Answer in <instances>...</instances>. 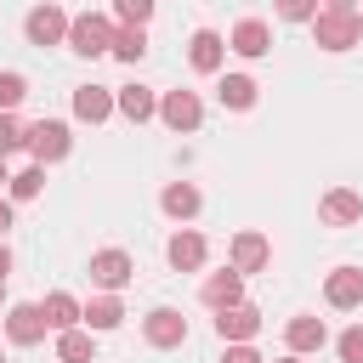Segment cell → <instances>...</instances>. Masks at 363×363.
Returning a JSON list of instances; mask_svg holds the SVG:
<instances>
[{
    "label": "cell",
    "mask_w": 363,
    "mask_h": 363,
    "mask_svg": "<svg viewBox=\"0 0 363 363\" xmlns=\"http://www.w3.org/2000/svg\"><path fill=\"white\" fill-rule=\"evenodd\" d=\"M0 363H6V357H0Z\"/></svg>",
    "instance_id": "8d00e7d4"
},
{
    "label": "cell",
    "mask_w": 363,
    "mask_h": 363,
    "mask_svg": "<svg viewBox=\"0 0 363 363\" xmlns=\"http://www.w3.org/2000/svg\"><path fill=\"white\" fill-rule=\"evenodd\" d=\"M227 45H233L238 57H267V51H272V28H267L261 17H244V23L233 28V40H227Z\"/></svg>",
    "instance_id": "9a60e30c"
},
{
    "label": "cell",
    "mask_w": 363,
    "mask_h": 363,
    "mask_svg": "<svg viewBox=\"0 0 363 363\" xmlns=\"http://www.w3.org/2000/svg\"><path fill=\"white\" fill-rule=\"evenodd\" d=\"M221 363H267V357H261L255 346H227V357H221Z\"/></svg>",
    "instance_id": "4dcf8cb0"
},
{
    "label": "cell",
    "mask_w": 363,
    "mask_h": 363,
    "mask_svg": "<svg viewBox=\"0 0 363 363\" xmlns=\"http://www.w3.org/2000/svg\"><path fill=\"white\" fill-rule=\"evenodd\" d=\"M23 34H28L34 45H62V40H68V11L45 0V6H34V11L23 17Z\"/></svg>",
    "instance_id": "277c9868"
},
{
    "label": "cell",
    "mask_w": 363,
    "mask_h": 363,
    "mask_svg": "<svg viewBox=\"0 0 363 363\" xmlns=\"http://www.w3.org/2000/svg\"><path fill=\"white\" fill-rule=\"evenodd\" d=\"M23 147L34 153V164L45 170V164H57L68 147H74V136H68V125L62 119H34V125H23Z\"/></svg>",
    "instance_id": "7a4b0ae2"
},
{
    "label": "cell",
    "mask_w": 363,
    "mask_h": 363,
    "mask_svg": "<svg viewBox=\"0 0 363 363\" xmlns=\"http://www.w3.org/2000/svg\"><path fill=\"white\" fill-rule=\"evenodd\" d=\"M199 295H204V306H216V312H227V306H244V278H238L233 267H227V272H210Z\"/></svg>",
    "instance_id": "8fae6325"
},
{
    "label": "cell",
    "mask_w": 363,
    "mask_h": 363,
    "mask_svg": "<svg viewBox=\"0 0 363 363\" xmlns=\"http://www.w3.org/2000/svg\"><path fill=\"white\" fill-rule=\"evenodd\" d=\"M23 96H28V79L23 74H0V113H11Z\"/></svg>",
    "instance_id": "83f0119b"
},
{
    "label": "cell",
    "mask_w": 363,
    "mask_h": 363,
    "mask_svg": "<svg viewBox=\"0 0 363 363\" xmlns=\"http://www.w3.org/2000/svg\"><path fill=\"white\" fill-rule=\"evenodd\" d=\"M113 108H119L130 125H142V119H153V113H159V96H153L147 85H125V91H113Z\"/></svg>",
    "instance_id": "ffe728a7"
},
{
    "label": "cell",
    "mask_w": 363,
    "mask_h": 363,
    "mask_svg": "<svg viewBox=\"0 0 363 363\" xmlns=\"http://www.w3.org/2000/svg\"><path fill=\"white\" fill-rule=\"evenodd\" d=\"M6 335H11L17 346H40V340H45V318H40V306H28V301L11 306V312H6Z\"/></svg>",
    "instance_id": "5bb4252c"
},
{
    "label": "cell",
    "mask_w": 363,
    "mask_h": 363,
    "mask_svg": "<svg viewBox=\"0 0 363 363\" xmlns=\"http://www.w3.org/2000/svg\"><path fill=\"white\" fill-rule=\"evenodd\" d=\"M0 289H6V284H0Z\"/></svg>",
    "instance_id": "74e56055"
},
{
    "label": "cell",
    "mask_w": 363,
    "mask_h": 363,
    "mask_svg": "<svg viewBox=\"0 0 363 363\" xmlns=\"http://www.w3.org/2000/svg\"><path fill=\"white\" fill-rule=\"evenodd\" d=\"M221 51H227V40H221L216 28H199L193 45H187V62H193L199 74H216V68H221Z\"/></svg>",
    "instance_id": "ac0fdd59"
},
{
    "label": "cell",
    "mask_w": 363,
    "mask_h": 363,
    "mask_svg": "<svg viewBox=\"0 0 363 363\" xmlns=\"http://www.w3.org/2000/svg\"><path fill=\"white\" fill-rule=\"evenodd\" d=\"M267 261H272V244H267V233L244 227V233L233 238V272H238V278H250V272H261Z\"/></svg>",
    "instance_id": "52a82bcc"
},
{
    "label": "cell",
    "mask_w": 363,
    "mask_h": 363,
    "mask_svg": "<svg viewBox=\"0 0 363 363\" xmlns=\"http://www.w3.org/2000/svg\"><path fill=\"white\" fill-rule=\"evenodd\" d=\"M164 255H170L176 272H199V267H204V238H199L193 227H182V233L164 244Z\"/></svg>",
    "instance_id": "2e32d148"
},
{
    "label": "cell",
    "mask_w": 363,
    "mask_h": 363,
    "mask_svg": "<svg viewBox=\"0 0 363 363\" xmlns=\"http://www.w3.org/2000/svg\"><path fill=\"white\" fill-rule=\"evenodd\" d=\"M284 340H289V357H301V352H323V340H329V329H323V318H289L284 323Z\"/></svg>",
    "instance_id": "7c38bea8"
},
{
    "label": "cell",
    "mask_w": 363,
    "mask_h": 363,
    "mask_svg": "<svg viewBox=\"0 0 363 363\" xmlns=\"http://www.w3.org/2000/svg\"><path fill=\"white\" fill-rule=\"evenodd\" d=\"M74 113H79L85 125H102V119L113 113V91H108V85H79V91H74Z\"/></svg>",
    "instance_id": "d6986e66"
},
{
    "label": "cell",
    "mask_w": 363,
    "mask_h": 363,
    "mask_svg": "<svg viewBox=\"0 0 363 363\" xmlns=\"http://www.w3.org/2000/svg\"><path fill=\"white\" fill-rule=\"evenodd\" d=\"M108 51H113V57H119V62H136V57H142V51H147V34H142V28H119V34H113V45H108Z\"/></svg>",
    "instance_id": "d4e9b609"
},
{
    "label": "cell",
    "mask_w": 363,
    "mask_h": 363,
    "mask_svg": "<svg viewBox=\"0 0 363 363\" xmlns=\"http://www.w3.org/2000/svg\"><path fill=\"white\" fill-rule=\"evenodd\" d=\"M6 272H11V250L0 244V284H6Z\"/></svg>",
    "instance_id": "836d02e7"
},
{
    "label": "cell",
    "mask_w": 363,
    "mask_h": 363,
    "mask_svg": "<svg viewBox=\"0 0 363 363\" xmlns=\"http://www.w3.org/2000/svg\"><path fill=\"white\" fill-rule=\"evenodd\" d=\"M323 301H329L335 312L363 306V272H357V267H335V272L323 278Z\"/></svg>",
    "instance_id": "9c48e42d"
},
{
    "label": "cell",
    "mask_w": 363,
    "mask_h": 363,
    "mask_svg": "<svg viewBox=\"0 0 363 363\" xmlns=\"http://www.w3.org/2000/svg\"><path fill=\"white\" fill-rule=\"evenodd\" d=\"M159 119H164L170 130H199L204 102H199L193 91H164V96H159Z\"/></svg>",
    "instance_id": "8992f818"
},
{
    "label": "cell",
    "mask_w": 363,
    "mask_h": 363,
    "mask_svg": "<svg viewBox=\"0 0 363 363\" xmlns=\"http://www.w3.org/2000/svg\"><path fill=\"white\" fill-rule=\"evenodd\" d=\"M91 284L108 289V295L125 289V284H130V255H125V250H96V255H91Z\"/></svg>",
    "instance_id": "30bf717a"
},
{
    "label": "cell",
    "mask_w": 363,
    "mask_h": 363,
    "mask_svg": "<svg viewBox=\"0 0 363 363\" xmlns=\"http://www.w3.org/2000/svg\"><path fill=\"white\" fill-rule=\"evenodd\" d=\"M142 335H147V346L170 352V346H182V340H187V318H182L176 306H153V312L142 318Z\"/></svg>",
    "instance_id": "5b68a950"
},
{
    "label": "cell",
    "mask_w": 363,
    "mask_h": 363,
    "mask_svg": "<svg viewBox=\"0 0 363 363\" xmlns=\"http://www.w3.org/2000/svg\"><path fill=\"white\" fill-rule=\"evenodd\" d=\"M312 40H318L323 51H352V45L363 40V11H357L352 0L318 6V11H312Z\"/></svg>",
    "instance_id": "6da1fadb"
},
{
    "label": "cell",
    "mask_w": 363,
    "mask_h": 363,
    "mask_svg": "<svg viewBox=\"0 0 363 363\" xmlns=\"http://www.w3.org/2000/svg\"><path fill=\"white\" fill-rule=\"evenodd\" d=\"M79 318H85L96 335H108V329H119V323H125V306H119V295H96L91 306H79Z\"/></svg>",
    "instance_id": "7402d4cb"
},
{
    "label": "cell",
    "mask_w": 363,
    "mask_h": 363,
    "mask_svg": "<svg viewBox=\"0 0 363 363\" xmlns=\"http://www.w3.org/2000/svg\"><path fill=\"white\" fill-rule=\"evenodd\" d=\"M278 363H301V357H278Z\"/></svg>",
    "instance_id": "d590c367"
},
{
    "label": "cell",
    "mask_w": 363,
    "mask_h": 363,
    "mask_svg": "<svg viewBox=\"0 0 363 363\" xmlns=\"http://www.w3.org/2000/svg\"><path fill=\"white\" fill-rule=\"evenodd\" d=\"M57 357H62V363H91V335H85V329L57 335Z\"/></svg>",
    "instance_id": "cb8c5ba5"
},
{
    "label": "cell",
    "mask_w": 363,
    "mask_h": 363,
    "mask_svg": "<svg viewBox=\"0 0 363 363\" xmlns=\"http://www.w3.org/2000/svg\"><path fill=\"white\" fill-rule=\"evenodd\" d=\"M40 318H45V329H57V335H68V329L79 323V301H74L68 289H51V295L40 301Z\"/></svg>",
    "instance_id": "e0dca14e"
},
{
    "label": "cell",
    "mask_w": 363,
    "mask_h": 363,
    "mask_svg": "<svg viewBox=\"0 0 363 363\" xmlns=\"http://www.w3.org/2000/svg\"><path fill=\"white\" fill-rule=\"evenodd\" d=\"M255 91H261V85H255L250 74H227V79L216 85V96H221V108H238V113H244V108H255Z\"/></svg>",
    "instance_id": "603a6c76"
},
{
    "label": "cell",
    "mask_w": 363,
    "mask_h": 363,
    "mask_svg": "<svg viewBox=\"0 0 363 363\" xmlns=\"http://www.w3.org/2000/svg\"><path fill=\"white\" fill-rule=\"evenodd\" d=\"M40 187H45V170L40 164H28V170L11 176V199H40Z\"/></svg>",
    "instance_id": "484cf974"
},
{
    "label": "cell",
    "mask_w": 363,
    "mask_h": 363,
    "mask_svg": "<svg viewBox=\"0 0 363 363\" xmlns=\"http://www.w3.org/2000/svg\"><path fill=\"white\" fill-rule=\"evenodd\" d=\"M68 45H74L79 57H102V51L113 45V23H108L102 11H79V17H68Z\"/></svg>",
    "instance_id": "3957f363"
},
{
    "label": "cell",
    "mask_w": 363,
    "mask_h": 363,
    "mask_svg": "<svg viewBox=\"0 0 363 363\" xmlns=\"http://www.w3.org/2000/svg\"><path fill=\"white\" fill-rule=\"evenodd\" d=\"M159 204H164V216H176V221H193L204 199H199V187H193V182H170V187L159 193Z\"/></svg>",
    "instance_id": "44dd1931"
},
{
    "label": "cell",
    "mask_w": 363,
    "mask_h": 363,
    "mask_svg": "<svg viewBox=\"0 0 363 363\" xmlns=\"http://www.w3.org/2000/svg\"><path fill=\"white\" fill-rule=\"evenodd\" d=\"M0 182H6V187H11V176H6V159H0Z\"/></svg>",
    "instance_id": "e575fe53"
},
{
    "label": "cell",
    "mask_w": 363,
    "mask_h": 363,
    "mask_svg": "<svg viewBox=\"0 0 363 363\" xmlns=\"http://www.w3.org/2000/svg\"><path fill=\"white\" fill-rule=\"evenodd\" d=\"M113 17H119L125 28H142V23L153 17V0H119V6H113Z\"/></svg>",
    "instance_id": "4316f807"
},
{
    "label": "cell",
    "mask_w": 363,
    "mask_h": 363,
    "mask_svg": "<svg viewBox=\"0 0 363 363\" xmlns=\"http://www.w3.org/2000/svg\"><path fill=\"white\" fill-rule=\"evenodd\" d=\"M340 363H363V329H346L340 335Z\"/></svg>",
    "instance_id": "f546056e"
},
{
    "label": "cell",
    "mask_w": 363,
    "mask_h": 363,
    "mask_svg": "<svg viewBox=\"0 0 363 363\" xmlns=\"http://www.w3.org/2000/svg\"><path fill=\"white\" fill-rule=\"evenodd\" d=\"M17 147H23V125H17L11 113H0V159H6V153H17Z\"/></svg>",
    "instance_id": "f1b7e54d"
},
{
    "label": "cell",
    "mask_w": 363,
    "mask_h": 363,
    "mask_svg": "<svg viewBox=\"0 0 363 363\" xmlns=\"http://www.w3.org/2000/svg\"><path fill=\"white\" fill-rule=\"evenodd\" d=\"M6 227H11V204L0 199V238H6Z\"/></svg>",
    "instance_id": "d6a6232c"
},
{
    "label": "cell",
    "mask_w": 363,
    "mask_h": 363,
    "mask_svg": "<svg viewBox=\"0 0 363 363\" xmlns=\"http://www.w3.org/2000/svg\"><path fill=\"white\" fill-rule=\"evenodd\" d=\"M284 17H289V23H306V17H312V6H306V0H289V6H284Z\"/></svg>",
    "instance_id": "1f68e13d"
},
{
    "label": "cell",
    "mask_w": 363,
    "mask_h": 363,
    "mask_svg": "<svg viewBox=\"0 0 363 363\" xmlns=\"http://www.w3.org/2000/svg\"><path fill=\"white\" fill-rule=\"evenodd\" d=\"M216 335L227 346H250L261 335V312L255 306H227V312H216Z\"/></svg>",
    "instance_id": "ba28073f"
},
{
    "label": "cell",
    "mask_w": 363,
    "mask_h": 363,
    "mask_svg": "<svg viewBox=\"0 0 363 363\" xmlns=\"http://www.w3.org/2000/svg\"><path fill=\"white\" fill-rule=\"evenodd\" d=\"M318 216H323L329 227H352V221L363 216V199H357L352 187H329V193H323V204H318Z\"/></svg>",
    "instance_id": "4fadbf2b"
}]
</instances>
